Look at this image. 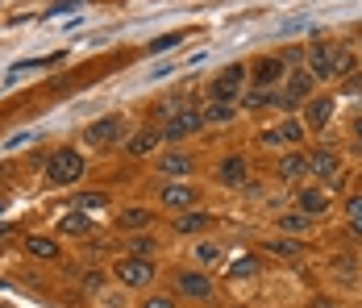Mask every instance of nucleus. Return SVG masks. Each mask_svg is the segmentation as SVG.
Instances as JSON below:
<instances>
[{
  "label": "nucleus",
  "mask_w": 362,
  "mask_h": 308,
  "mask_svg": "<svg viewBox=\"0 0 362 308\" xmlns=\"http://www.w3.org/2000/svg\"><path fill=\"white\" fill-rule=\"evenodd\" d=\"M279 59H284V67H304V50H300V46H291V50H284V55H279Z\"/></svg>",
  "instance_id": "35"
},
{
  "label": "nucleus",
  "mask_w": 362,
  "mask_h": 308,
  "mask_svg": "<svg viewBox=\"0 0 362 308\" xmlns=\"http://www.w3.org/2000/svg\"><path fill=\"white\" fill-rule=\"evenodd\" d=\"M175 292L187 300H209L213 296V279L204 271H175Z\"/></svg>",
  "instance_id": "7"
},
{
  "label": "nucleus",
  "mask_w": 362,
  "mask_h": 308,
  "mask_svg": "<svg viewBox=\"0 0 362 308\" xmlns=\"http://www.w3.org/2000/svg\"><path fill=\"white\" fill-rule=\"evenodd\" d=\"M271 104H275L279 113H291V108H296V101H291L288 92H271Z\"/></svg>",
  "instance_id": "36"
},
{
  "label": "nucleus",
  "mask_w": 362,
  "mask_h": 308,
  "mask_svg": "<svg viewBox=\"0 0 362 308\" xmlns=\"http://www.w3.org/2000/svg\"><path fill=\"white\" fill-rule=\"evenodd\" d=\"M308 175L321 179V188H341V159L329 150V146H317L308 154Z\"/></svg>",
  "instance_id": "3"
},
{
  "label": "nucleus",
  "mask_w": 362,
  "mask_h": 308,
  "mask_svg": "<svg viewBox=\"0 0 362 308\" xmlns=\"http://www.w3.org/2000/svg\"><path fill=\"white\" fill-rule=\"evenodd\" d=\"M304 59H308V71H313V79H333V75H329V42H317V46H313Z\"/></svg>",
  "instance_id": "17"
},
{
  "label": "nucleus",
  "mask_w": 362,
  "mask_h": 308,
  "mask_svg": "<svg viewBox=\"0 0 362 308\" xmlns=\"http://www.w3.org/2000/svg\"><path fill=\"white\" fill-rule=\"evenodd\" d=\"M284 79H288V96H291L296 104H300V101H313V88H317V79H313V71H308V67H291Z\"/></svg>",
  "instance_id": "10"
},
{
  "label": "nucleus",
  "mask_w": 362,
  "mask_h": 308,
  "mask_svg": "<svg viewBox=\"0 0 362 308\" xmlns=\"http://www.w3.org/2000/svg\"><path fill=\"white\" fill-rule=\"evenodd\" d=\"M354 137H358V146H362V117H354Z\"/></svg>",
  "instance_id": "41"
},
{
  "label": "nucleus",
  "mask_w": 362,
  "mask_h": 308,
  "mask_svg": "<svg viewBox=\"0 0 362 308\" xmlns=\"http://www.w3.org/2000/svg\"><path fill=\"white\" fill-rule=\"evenodd\" d=\"M25 250H30L34 258H46V263H54V258L63 254V250H59V241H54V238H42V234H34V238L25 241Z\"/></svg>",
  "instance_id": "19"
},
{
  "label": "nucleus",
  "mask_w": 362,
  "mask_h": 308,
  "mask_svg": "<svg viewBox=\"0 0 362 308\" xmlns=\"http://www.w3.org/2000/svg\"><path fill=\"white\" fill-rule=\"evenodd\" d=\"M192 254H196L200 271H204V267H213V263H221V246H217V241H196V250H192Z\"/></svg>",
  "instance_id": "27"
},
{
  "label": "nucleus",
  "mask_w": 362,
  "mask_h": 308,
  "mask_svg": "<svg viewBox=\"0 0 362 308\" xmlns=\"http://www.w3.org/2000/svg\"><path fill=\"white\" fill-rule=\"evenodd\" d=\"M209 221H213L209 212H196V208H187L183 217H175V234H200Z\"/></svg>",
  "instance_id": "20"
},
{
  "label": "nucleus",
  "mask_w": 362,
  "mask_h": 308,
  "mask_svg": "<svg viewBox=\"0 0 362 308\" xmlns=\"http://www.w3.org/2000/svg\"><path fill=\"white\" fill-rule=\"evenodd\" d=\"M158 137H163V130H142L134 142H125V150H129L134 159H142V154H150V150L158 146Z\"/></svg>",
  "instance_id": "21"
},
{
  "label": "nucleus",
  "mask_w": 362,
  "mask_h": 308,
  "mask_svg": "<svg viewBox=\"0 0 362 308\" xmlns=\"http://www.w3.org/2000/svg\"><path fill=\"white\" fill-rule=\"evenodd\" d=\"M346 217H350V234H358V238H362V196H350Z\"/></svg>",
  "instance_id": "30"
},
{
  "label": "nucleus",
  "mask_w": 362,
  "mask_h": 308,
  "mask_svg": "<svg viewBox=\"0 0 362 308\" xmlns=\"http://www.w3.org/2000/svg\"><path fill=\"white\" fill-rule=\"evenodd\" d=\"M121 117H100V121H92L88 130H83V142H92V146H112V142H121Z\"/></svg>",
  "instance_id": "9"
},
{
  "label": "nucleus",
  "mask_w": 362,
  "mask_h": 308,
  "mask_svg": "<svg viewBox=\"0 0 362 308\" xmlns=\"http://www.w3.org/2000/svg\"><path fill=\"white\" fill-rule=\"evenodd\" d=\"M71 208H79V212H96V208H109V196L105 192H79L71 200Z\"/></svg>",
  "instance_id": "26"
},
{
  "label": "nucleus",
  "mask_w": 362,
  "mask_h": 308,
  "mask_svg": "<svg viewBox=\"0 0 362 308\" xmlns=\"http://www.w3.org/2000/svg\"><path fill=\"white\" fill-rule=\"evenodd\" d=\"M180 42H183V34H163V38H154L146 50H150V55H163V50H171V46H180Z\"/></svg>",
  "instance_id": "32"
},
{
  "label": "nucleus",
  "mask_w": 362,
  "mask_h": 308,
  "mask_svg": "<svg viewBox=\"0 0 362 308\" xmlns=\"http://www.w3.org/2000/svg\"><path fill=\"white\" fill-rule=\"evenodd\" d=\"M279 225H284L288 234H304V229L313 225V217H304V212H284V217H279Z\"/></svg>",
  "instance_id": "29"
},
{
  "label": "nucleus",
  "mask_w": 362,
  "mask_h": 308,
  "mask_svg": "<svg viewBox=\"0 0 362 308\" xmlns=\"http://www.w3.org/2000/svg\"><path fill=\"white\" fill-rule=\"evenodd\" d=\"M75 4H79V0H59L54 8H59V13H67V8H75Z\"/></svg>",
  "instance_id": "40"
},
{
  "label": "nucleus",
  "mask_w": 362,
  "mask_h": 308,
  "mask_svg": "<svg viewBox=\"0 0 362 308\" xmlns=\"http://www.w3.org/2000/svg\"><path fill=\"white\" fill-rule=\"evenodd\" d=\"M275 142H279V146H296V142H304V125H300L296 117H288V121L275 130Z\"/></svg>",
  "instance_id": "25"
},
{
  "label": "nucleus",
  "mask_w": 362,
  "mask_h": 308,
  "mask_svg": "<svg viewBox=\"0 0 362 308\" xmlns=\"http://www.w3.org/2000/svg\"><path fill=\"white\" fill-rule=\"evenodd\" d=\"M275 175H279L284 183H296V179H304V175H308V154H300V150L284 154V159H279V167H275Z\"/></svg>",
  "instance_id": "13"
},
{
  "label": "nucleus",
  "mask_w": 362,
  "mask_h": 308,
  "mask_svg": "<svg viewBox=\"0 0 362 308\" xmlns=\"http://www.w3.org/2000/svg\"><path fill=\"white\" fill-rule=\"evenodd\" d=\"M150 221H154V212H150V208H125V212L117 217V225H121V229H146Z\"/></svg>",
  "instance_id": "22"
},
{
  "label": "nucleus",
  "mask_w": 362,
  "mask_h": 308,
  "mask_svg": "<svg viewBox=\"0 0 362 308\" xmlns=\"http://www.w3.org/2000/svg\"><path fill=\"white\" fill-rule=\"evenodd\" d=\"M246 175H250V167H246V159H242V154H229V159H221L217 179L225 183V188H242V183H246Z\"/></svg>",
  "instance_id": "11"
},
{
  "label": "nucleus",
  "mask_w": 362,
  "mask_h": 308,
  "mask_svg": "<svg viewBox=\"0 0 362 308\" xmlns=\"http://www.w3.org/2000/svg\"><path fill=\"white\" fill-rule=\"evenodd\" d=\"M88 171V163H83V154L71 150V146H63V150H54L50 159H46V179L54 183V188H67V183H79Z\"/></svg>",
  "instance_id": "1"
},
{
  "label": "nucleus",
  "mask_w": 362,
  "mask_h": 308,
  "mask_svg": "<svg viewBox=\"0 0 362 308\" xmlns=\"http://www.w3.org/2000/svg\"><path fill=\"white\" fill-rule=\"evenodd\" d=\"M150 250H154V241L146 238V234L129 238V254H134V258H150Z\"/></svg>",
  "instance_id": "34"
},
{
  "label": "nucleus",
  "mask_w": 362,
  "mask_h": 308,
  "mask_svg": "<svg viewBox=\"0 0 362 308\" xmlns=\"http://www.w3.org/2000/svg\"><path fill=\"white\" fill-rule=\"evenodd\" d=\"M246 75L254 79V88H262V92H275V84L288 75V67H284V59H279V55H262V59H258V63H254Z\"/></svg>",
  "instance_id": "6"
},
{
  "label": "nucleus",
  "mask_w": 362,
  "mask_h": 308,
  "mask_svg": "<svg viewBox=\"0 0 362 308\" xmlns=\"http://www.w3.org/2000/svg\"><path fill=\"white\" fill-rule=\"evenodd\" d=\"M83 287H88V292H96V287H105V275L88 271V279H83Z\"/></svg>",
  "instance_id": "38"
},
{
  "label": "nucleus",
  "mask_w": 362,
  "mask_h": 308,
  "mask_svg": "<svg viewBox=\"0 0 362 308\" xmlns=\"http://www.w3.org/2000/svg\"><path fill=\"white\" fill-rule=\"evenodd\" d=\"M112 275H117L121 287H150V283H154V263H150V258H134V254H125V258L112 267Z\"/></svg>",
  "instance_id": "2"
},
{
  "label": "nucleus",
  "mask_w": 362,
  "mask_h": 308,
  "mask_svg": "<svg viewBox=\"0 0 362 308\" xmlns=\"http://www.w3.org/2000/svg\"><path fill=\"white\" fill-rule=\"evenodd\" d=\"M192 154H183V150H167L163 159H158V175H167V179H183V175H192Z\"/></svg>",
  "instance_id": "12"
},
{
  "label": "nucleus",
  "mask_w": 362,
  "mask_h": 308,
  "mask_svg": "<svg viewBox=\"0 0 362 308\" xmlns=\"http://www.w3.org/2000/svg\"><path fill=\"white\" fill-rule=\"evenodd\" d=\"M142 308H175V300H171V296H150Z\"/></svg>",
  "instance_id": "37"
},
{
  "label": "nucleus",
  "mask_w": 362,
  "mask_h": 308,
  "mask_svg": "<svg viewBox=\"0 0 362 308\" xmlns=\"http://www.w3.org/2000/svg\"><path fill=\"white\" fill-rule=\"evenodd\" d=\"M204 130V113L200 108H175L163 125V142H180L187 134H200Z\"/></svg>",
  "instance_id": "4"
},
{
  "label": "nucleus",
  "mask_w": 362,
  "mask_h": 308,
  "mask_svg": "<svg viewBox=\"0 0 362 308\" xmlns=\"http://www.w3.org/2000/svg\"><path fill=\"white\" fill-rule=\"evenodd\" d=\"M333 271L341 275V279H354V271H358V263H354L350 254H337V258H333Z\"/></svg>",
  "instance_id": "33"
},
{
  "label": "nucleus",
  "mask_w": 362,
  "mask_h": 308,
  "mask_svg": "<svg viewBox=\"0 0 362 308\" xmlns=\"http://www.w3.org/2000/svg\"><path fill=\"white\" fill-rule=\"evenodd\" d=\"M246 79H250V75H246V67H242V63H233V67H225V71L217 75V79L209 84V92H213V101H225V104H233L238 96H242V88H246Z\"/></svg>",
  "instance_id": "5"
},
{
  "label": "nucleus",
  "mask_w": 362,
  "mask_h": 308,
  "mask_svg": "<svg viewBox=\"0 0 362 308\" xmlns=\"http://www.w3.org/2000/svg\"><path fill=\"white\" fill-rule=\"evenodd\" d=\"M233 104H225V101H213L209 108H204V121H213V125H225V121H233Z\"/></svg>",
  "instance_id": "28"
},
{
  "label": "nucleus",
  "mask_w": 362,
  "mask_h": 308,
  "mask_svg": "<svg viewBox=\"0 0 362 308\" xmlns=\"http://www.w3.org/2000/svg\"><path fill=\"white\" fill-rule=\"evenodd\" d=\"M59 234H67V238H83V234H92V221H88V212L67 208V212L59 217Z\"/></svg>",
  "instance_id": "15"
},
{
  "label": "nucleus",
  "mask_w": 362,
  "mask_h": 308,
  "mask_svg": "<svg viewBox=\"0 0 362 308\" xmlns=\"http://www.w3.org/2000/svg\"><path fill=\"white\" fill-rule=\"evenodd\" d=\"M296 208H300L304 217H321V212L329 208L325 188H300V196H296Z\"/></svg>",
  "instance_id": "14"
},
{
  "label": "nucleus",
  "mask_w": 362,
  "mask_h": 308,
  "mask_svg": "<svg viewBox=\"0 0 362 308\" xmlns=\"http://www.w3.org/2000/svg\"><path fill=\"white\" fill-rule=\"evenodd\" d=\"M333 117V96H313L308 101V130H325Z\"/></svg>",
  "instance_id": "16"
},
{
  "label": "nucleus",
  "mask_w": 362,
  "mask_h": 308,
  "mask_svg": "<svg viewBox=\"0 0 362 308\" xmlns=\"http://www.w3.org/2000/svg\"><path fill=\"white\" fill-rule=\"evenodd\" d=\"M258 271H262L258 254H242V258H233V263H229V275H233V279H254Z\"/></svg>",
  "instance_id": "24"
},
{
  "label": "nucleus",
  "mask_w": 362,
  "mask_h": 308,
  "mask_svg": "<svg viewBox=\"0 0 362 308\" xmlns=\"http://www.w3.org/2000/svg\"><path fill=\"white\" fill-rule=\"evenodd\" d=\"M329 75H354V55H350V46H329Z\"/></svg>",
  "instance_id": "18"
},
{
  "label": "nucleus",
  "mask_w": 362,
  "mask_h": 308,
  "mask_svg": "<svg viewBox=\"0 0 362 308\" xmlns=\"http://www.w3.org/2000/svg\"><path fill=\"white\" fill-rule=\"evenodd\" d=\"M267 250L279 254V258H300V254H304V241L300 238H271L267 241Z\"/></svg>",
  "instance_id": "23"
},
{
  "label": "nucleus",
  "mask_w": 362,
  "mask_h": 308,
  "mask_svg": "<svg viewBox=\"0 0 362 308\" xmlns=\"http://www.w3.org/2000/svg\"><path fill=\"white\" fill-rule=\"evenodd\" d=\"M341 92H346V96H358V92H362V79H346V88H341Z\"/></svg>",
  "instance_id": "39"
},
{
  "label": "nucleus",
  "mask_w": 362,
  "mask_h": 308,
  "mask_svg": "<svg viewBox=\"0 0 362 308\" xmlns=\"http://www.w3.org/2000/svg\"><path fill=\"white\" fill-rule=\"evenodd\" d=\"M267 104H271V92H262V88H254V92H246V96H242V108H250V113L267 108Z\"/></svg>",
  "instance_id": "31"
},
{
  "label": "nucleus",
  "mask_w": 362,
  "mask_h": 308,
  "mask_svg": "<svg viewBox=\"0 0 362 308\" xmlns=\"http://www.w3.org/2000/svg\"><path fill=\"white\" fill-rule=\"evenodd\" d=\"M200 200V192L192 188V183H183V179H171V183H163V192H158V205L163 208H192Z\"/></svg>",
  "instance_id": "8"
}]
</instances>
